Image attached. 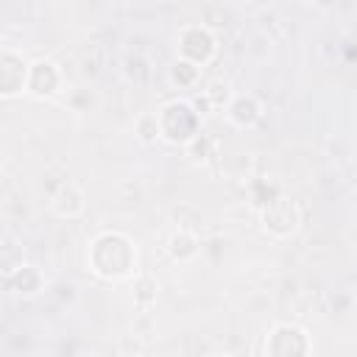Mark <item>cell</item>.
<instances>
[{"label":"cell","instance_id":"cell-3","mask_svg":"<svg viewBox=\"0 0 357 357\" xmlns=\"http://www.w3.org/2000/svg\"><path fill=\"white\" fill-rule=\"evenodd\" d=\"M259 220H262V229L268 234H273V237H290L298 229V223H301V212H298V206H296L293 198L276 195V198H271V201L262 204Z\"/></svg>","mask_w":357,"mask_h":357},{"label":"cell","instance_id":"cell-8","mask_svg":"<svg viewBox=\"0 0 357 357\" xmlns=\"http://www.w3.org/2000/svg\"><path fill=\"white\" fill-rule=\"evenodd\" d=\"M226 117L231 120V126L237 128H251L259 123L262 117V106L254 95H234L231 103L226 106Z\"/></svg>","mask_w":357,"mask_h":357},{"label":"cell","instance_id":"cell-11","mask_svg":"<svg viewBox=\"0 0 357 357\" xmlns=\"http://www.w3.org/2000/svg\"><path fill=\"white\" fill-rule=\"evenodd\" d=\"M198 251H201V243H198V237L190 229H181L178 226L167 237V254H170L173 262H190V259L198 257Z\"/></svg>","mask_w":357,"mask_h":357},{"label":"cell","instance_id":"cell-4","mask_svg":"<svg viewBox=\"0 0 357 357\" xmlns=\"http://www.w3.org/2000/svg\"><path fill=\"white\" fill-rule=\"evenodd\" d=\"M218 53V39L206 25H184L178 31V59L204 67L215 59Z\"/></svg>","mask_w":357,"mask_h":357},{"label":"cell","instance_id":"cell-13","mask_svg":"<svg viewBox=\"0 0 357 357\" xmlns=\"http://www.w3.org/2000/svg\"><path fill=\"white\" fill-rule=\"evenodd\" d=\"M134 128H137V137H139V142H145V145H151V142L162 139V131H159V117H156V112H145V114H139V117H137V123H134Z\"/></svg>","mask_w":357,"mask_h":357},{"label":"cell","instance_id":"cell-16","mask_svg":"<svg viewBox=\"0 0 357 357\" xmlns=\"http://www.w3.org/2000/svg\"><path fill=\"white\" fill-rule=\"evenodd\" d=\"M206 357H231V354H206Z\"/></svg>","mask_w":357,"mask_h":357},{"label":"cell","instance_id":"cell-18","mask_svg":"<svg viewBox=\"0 0 357 357\" xmlns=\"http://www.w3.org/2000/svg\"><path fill=\"white\" fill-rule=\"evenodd\" d=\"M84 357H98V354H84Z\"/></svg>","mask_w":357,"mask_h":357},{"label":"cell","instance_id":"cell-2","mask_svg":"<svg viewBox=\"0 0 357 357\" xmlns=\"http://www.w3.org/2000/svg\"><path fill=\"white\" fill-rule=\"evenodd\" d=\"M156 117H159L162 139H167L173 145L187 148L201 134V114L195 112V106L190 100H170L156 112Z\"/></svg>","mask_w":357,"mask_h":357},{"label":"cell","instance_id":"cell-9","mask_svg":"<svg viewBox=\"0 0 357 357\" xmlns=\"http://www.w3.org/2000/svg\"><path fill=\"white\" fill-rule=\"evenodd\" d=\"M50 206H53V212L59 218H75V215H81L84 212V192H81V187L75 181H64L53 192Z\"/></svg>","mask_w":357,"mask_h":357},{"label":"cell","instance_id":"cell-7","mask_svg":"<svg viewBox=\"0 0 357 357\" xmlns=\"http://www.w3.org/2000/svg\"><path fill=\"white\" fill-rule=\"evenodd\" d=\"M61 86V70L50 61V59H36L31 61V73H28V89L33 98H50L56 95Z\"/></svg>","mask_w":357,"mask_h":357},{"label":"cell","instance_id":"cell-6","mask_svg":"<svg viewBox=\"0 0 357 357\" xmlns=\"http://www.w3.org/2000/svg\"><path fill=\"white\" fill-rule=\"evenodd\" d=\"M28 73H31V64L22 56H17L11 47H6L0 56V95L14 98V95L25 92L28 89Z\"/></svg>","mask_w":357,"mask_h":357},{"label":"cell","instance_id":"cell-15","mask_svg":"<svg viewBox=\"0 0 357 357\" xmlns=\"http://www.w3.org/2000/svg\"><path fill=\"white\" fill-rule=\"evenodd\" d=\"M156 282L151 279V276H139L137 282H134V298H137V304H148V301H153L156 298Z\"/></svg>","mask_w":357,"mask_h":357},{"label":"cell","instance_id":"cell-14","mask_svg":"<svg viewBox=\"0 0 357 357\" xmlns=\"http://www.w3.org/2000/svg\"><path fill=\"white\" fill-rule=\"evenodd\" d=\"M204 92V98L209 100V106L212 109H223V106H229L231 103V92H229V84H223V81H215V84H209L206 89H201Z\"/></svg>","mask_w":357,"mask_h":357},{"label":"cell","instance_id":"cell-5","mask_svg":"<svg viewBox=\"0 0 357 357\" xmlns=\"http://www.w3.org/2000/svg\"><path fill=\"white\" fill-rule=\"evenodd\" d=\"M268 357H310V335L296 324H276L265 340Z\"/></svg>","mask_w":357,"mask_h":357},{"label":"cell","instance_id":"cell-17","mask_svg":"<svg viewBox=\"0 0 357 357\" xmlns=\"http://www.w3.org/2000/svg\"><path fill=\"white\" fill-rule=\"evenodd\" d=\"M120 357H137V354H120Z\"/></svg>","mask_w":357,"mask_h":357},{"label":"cell","instance_id":"cell-10","mask_svg":"<svg viewBox=\"0 0 357 357\" xmlns=\"http://www.w3.org/2000/svg\"><path fill=\"white\" fill-rule=\"evenodd\" d=\"M6 282H8V287H11L17 296H25V298H28V296H36V293L42 290V284H45L42 273H39L33 265H28V262L11 268V271L6 273Z\"/></svg>","mask_w":357,"mask_h":357},{"label":"cell","instance_id":"cell-1","mask_svg":"<svg viewBox=\"0 0 357 357\" xmlns=\"http://www.w3.org/2000/svg\"><path fill=\"white\" fill-rule=\"evenodd\" d=\"M89 268L106 282L126 279L137 268V248L123 231H103L89 245Z\"/></svg>","mask_w":357,"mask_h":357},{"label":"cell","instance_id":"cell-12","mask_svg":"<svg viewBox=\"0 0 357 357\" xmlns=\"http://www.w3.org/2000/svg\"><path fill=\"white\" fill-rule=\"evenodd\" d=\"M198 78H201V67H195V64H190V61H184V59H178V61L170 67V81L178 84L181 89L195 86Z\"/></svg>","mask_w":357,"mask_h":357}]
</instances>
